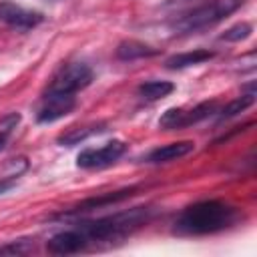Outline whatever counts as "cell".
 I'll return each instance as SVG.
<instances>
[{
    "label": "cell",
    "instance_id": "obj_11",
    "mask_svg": "<svg viewBox=\"0 0 257 257\" xmlns=\"http://www.w3.org/2000/svg\"><path fill=\"white\" fill-rule=\"evenodd\" d=\"M104 131H106V124L104 122H92V124H84V126H72V128H68L66 133H62L58 137V145L60 147H74V145H80V143L88 141L90 137L100 135Z\"/></svg>",
    "mask_w": 257,
    "mask_h": 257
},
{
    "label": "cell",
    "instance_id": "obj_16",
    "mask_svg": "<svg viewBox=\"0 0 257 257\" xmlns=\"http://www.w3.org/2000/svg\"><path fill=\"white\" fill-rule=\"evenodd\" d=\"M251 32H253V26H251L249 22H239V24L227 28V30L219 36V40H225V42H241V40L249 38Z\"/></svg>",
    "mask_w": 257,
    "mask_h": 257
},
{
    "label": "cell",
    "instance_id": "obj_2",
    "mask_svg": "<svg viewBox=\"0 0 257 257\" xmlns=\"http://www.w3.org/2000/svg\"><path fill=\"white\" fill-rule=\"evenodd\" d=\"M241 219L243 213L231 203H225L221 199H205L185 207L175 219L173 231L177 235H189V237L213 235L229 227H235Z\"/></svg>",
    "mask_w": 257,
    "mask_h": 257
},
{
    "label": "cell",
    "instance_id": "obj_18",
    "mask_svg": "<svg viewBox=\"0 0 257 257\" xmlns=\"http://www.w3.org/2000/svg\"><path fill=\"white\" fill-rule=\"evenodd\" d=\"M18 122H20V114L18 112H8L6 116L0 118V135L8 137L18 126Z\"/></svg>",
    "mask_w": 257,
    "mask_h": 257
},
{
    "label": "cell",
    "instance_id": "obj_4",
    "mask_svg": "<svg viewBox=\"0 0 257 257\" xmlns=\"http://www.w3.org/2000/svg\"><path fill=\"white\" fill-rule=\"evenodd\" d=\"M94 78V72L92 68L86 64V62H68L64 64L56 74L54 78L50 80L46 92H58V94H74L82 88H86Z\"/></svg>",
    "mask_w": 257,
    "mask_h": 257
},
{
    "label": "cell",
    "instance_id": "obj_7",
    "mask_svg": "<svg viewBox=\"0 0 257 257\" xmlns=\"http://www.w3.org/2000/svg\"><path fill=\"white\" fill-rule=\"evenodd\" d=\"M0 22L8 24L10 28H16V30H30L44 22V14L38 10L24 8L12 0H2L0 2Z\"/></svg>",
    "mask_w": 257,
    "mask_h": 257
},
{
    "label": "cell",
    "instance_id": "obj_9",
    "mask_svg": "<svg viewBox=\"0 0 257 257\" xmlns=\"http://www.w3.org/2000/svg\"><path fill=\"white\" fill-rule=\"evenodd\" d=\"M76 106V96L74 94H58V92H44L40 108L36 112L38 122H54L68 112H72Z\"/></svg>",
    "mask_w": 257,
    "mask_h": 257
},
{
    "label": "cell",
    "instance_id": "obj_12",
    "mask_svg": "<svg viewBox=\"0 0 257 257\" xmlns=\"http://www.w3.org/2000/svg\"><path fill=\"white\" fill-rule=\"evenodd\" d=\"M213 56H215L213 50H207V48H195V50H189V52L173 54L171 58L165 60V66L171 68V70H181V68H187V66L203 64V62L211 60Z\"/></svg>",
    "mask_w": 257,
    "mask_h": 257
},
{
    "label": "cell",
    "instance_id": "obj_3",
    "mask_svg": "<svg viewBox=\"0 0 257 257\" xmlns=\"http://www.w3.org/2000/svg\"><path fill=\"white\" fill-rule=\"evenodd\" d=\"M247 0H207L195 8H189L185 14L175 18L171 22V28L177 34H191L199 32L203 28L215 26L217 22L231 16L235 10H239Z\"/></svg>",
    "mask_w": 257,
    "mask_h": 257
},
{
    "label": "cell",
    "instance_id": "obj_6",
    "mask_svg": "<svg viewBox=\"0 0 257 257\" xmlns=\"http://www.w3.org/2000/svg\"><path fill=\"white\" fill-rule=\"evenodd\" d=\"M126 153V143L112 139L102 147H86L76 157V167L80 169H104L116 163Z\"/></svg>",
    "mask_w": 257,
    "mask_h": 257
},
{
    "label": "cell",
    "instance_id": "obj_10",
    "mask_svg": "<svg viewBox=\"0 0 257 257\" xmlns=\"http://www.w3.org/2000/svg\"><path fill=\"white\" fill-rule=\"evenodd\" d=\"M193 151H195V143L193 141H177V143H169V145L153 149L143 161L149 163V165H163V163H171V161L183 159Z\"/></svg>",
    "mask_w": 257,
    "mask_h": 257
},
{
    "label": "cell",
    "instance_id": "obj_21",
    "mask_svg": "<svg viewBox=\"0 0 257 257\" xmlns=\"http://www.w3.org/2000/svg\"><path fill=\"white\" fill-rule=\"evenodd\" d=\"M4 145H6V137H4V135H0V151L4 149Z\"/></svg>",
    "mask_w": 257,
    "mask_h": 257
},
{
    "label": "cell",
    "instance_id": "obj_15",
    "mask_svg": "<svg viewBox=\"0 0 257 257\" xmlns=\"http://www.w3.org/2000/svg\"><path fill=\"white\" fill-rule=\"evenodd\" d=\"M255 102V90H249L247 94H241L237 98H233L229 104H225L223 108H219V118L221 120H227V118H233L237 114H241L243 110H247L251 104Z\"/></svg>",
    "mask_w": 257,
    "mask_h": 257
},
{
    "label": "cell",
    "instance_id": "obj_19",
    "mask_svg": "<svg viewBox=\"0 0 257 257\" xmlns=\"http://www.w3.org/2000/svg\"><path fill=\"white\" fill-rule=\"evenodd\" d=\"M14 185H16V179L14 177H6V175L0 177V195L6 193V191H10Z\"/></svg>",
    "mask_w": 257,
    "mask_h": 257
},
{
    "label": "cell",
    "instance_id": "obj_5",
    "mask_svg": "<svg viewBox=\"0 0 257 257\" xmlns=\"http://www.w3.org/2000/svg\"><path fill=\"white\" fill-rule=\"evenodd\" d=\"M213 112H217V100H205L193 108H167L159 118V126L165 131L185 128L209 118Z\"/></svg>",
    "mask_w": 257,
    "mask_h": 257
},
{
    "label": "cell",
    "instance_id": "obj_13",
    "mask_svg": "<svg viewBox=\"0 0 257 257\" xmlns=\"http://www.w3.org/2000/svg\"><path fill=\"white\" fill-rule=\"evenodd\" d=\"M114 54L118 60H137V58H149V56L159 54V48H153L139 40H124L116 46Z\"/></svg>",
    "mask_w": 257,
    "mask_h": 257
},
{
    "label": "cell",
    "instance_id": "obj_1",
    "mask_svg": "<svg viewBox=\"0 0 257 257\" xmlns=\"http://www.w3.org/2000/svg\"><path fill=\"white\" fill-rule=\"evenodd\" d=\"M153 207H133L112 215L78 221L74 223V227L52 235L46 241V249L54 255H72L100 245H112L133 235L143 225H147L153 219Z\"/></svg>",
    "mask_w": 257,
    "mask_h": 257
},
{
    "label": "cell",
    "instance_id": "obj_8",
    "mask_svg": "<svg viewBox=\"0 0 257 257\" xmlns=\"http://www.w3.org/2000/svg\"><path fill=\"white\" fill-rule=\"evenodd\" d=\"M137 191H139V187H128V189H120V191H112V193H102L98 197H88V199L80 201L78 205H74L72 209L62 211L60 215H56V219H76V217H80L84 213H90L94 209H102V207L120 203L128 197H133Z\"/></svg>",
    "mask_w": 257,
    "mask_h": 257
},
{
    "label": "cell",
    "instance_id": "obj_14",
    "mask_svg": "<svg viewBox=\"0 0 257 257\" xmlns=\"http://www.w3.org/2000/svg\"><path fill=\"white\" fill-rule=\"evenodd\" d=\"M173 90H175V84L169 80H147L137 88L139 96L145 100H161L169 96Z\"/></svg>",
    "mask_w": 257,
    "mask_h": 257
},
{
    "label": "cell",
    "instance_id": "obj_20",
    "mask_svg": "<svg viewBox=\"0 0 257 257\" xmlns=\"http://www.w3.org/2000/svg\"><path fill=\"white\" fill-rule=\"evenodd\" d=\"M195 0H169L167 6H173V8H179V6H191Z\"/></svg>",
    "mask_w": 257,
    "mask_h": 257
},
{
    "label": "cell",
    "instance_id": "obj_17",
    "mask_svg": "<svg viewBox=\"0 0 257 257\" xmlns=\"http://www.w3.org/2000/svg\"><path fill=\"white\" fill-rule=\"evenodd\" d=\"M34 251V243L28 239H18V241H10L6 245L0 247V255H26Z\"/></svg>",
    "mask_w": 257,
    "mask_h": 257
}]
</instances>
